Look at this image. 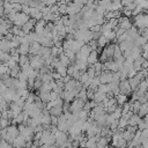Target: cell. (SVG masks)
I'll return each mask as SVG.
<instances>
[{
	"label": "cell",
	"mask_w": 148,
	"mask_h": 148,
	"mask_svg": "<svg viewBox=\"0 0 148 148\" xmlns=\"http://www.w3.org/2000/svg\"><path fill=\"white\" fill-rule=\"evenodd\" d=\"M30 18V16L28 15V14H25V13H23L22 10H20V12H16V14H15V17H14V21H13V24H15V25H18V27H22L28 20Z\"/></svg>",
	"instance_id": "1"
},
{
	"label": "cell",
	"mask_w": 148,
	"mask_h": 148,
	"mask_svg": "<svg viewBox=\"0 0 148 148\" xmlns=\"http://www.w3.org/2000/svg\"><path fill=\"white\" fill-rule=\"evenodd\" d=\"M83 105H84V101H82L81 98H77L75 101H73L71 104H69V112L72 113H77L79 111H81L83 109Z\"/></svg>",
	"instance_id": "2"
},
{
	"label": "cell",
	"mask_w": 148,
	"mask_h": 148,
	"mask_svg": "<svg viewBox=\"0 0 148 148\" xmlns=\"http://www.w3.org/2000/svg\"><path fill=\"white\" fill-rule=\"evenodd\" d=\"M36 22H37V20L36 18H32V17H30L23 25H22V31L24 32V34H29L30 31H32L34 30V28H35V24H36Z\"/></svg>",
	"instance_id": "3"
},
{
	"label": "cell",
	"mask_w": 148,
	"mask_h": 148,
	"mask_svg": "<svg viewBox=\"0 0 148 148\" xmlns=\"http://www.w3.org/2000/svg\"><path fill=\"white\" fill-rule=\"evenodd\" d=\"M98 53H97V50H91L90 51V53L88 54V57H87V61H88V65H94L95 62H97L98 61V56H97Z\"/></svg>",
	"instance_id": "4"
},
{
	"label": "cell",
	"mask_w": 148,
	"mask_h": 148,
	"mask_svg": "<svg viewBox=\"0 0 148 148\" xmlns=\"http://www.w3.org/2000/svg\"><path fill=\"white\" fill-rule=\"evenodd\" d=\"M96 40H97V46H98L101 50H102V49H103V47H104L106 44H109V43H110V42L108 40L106 36H105V35H103V34H101Z\"/></svg>",
	"instance_id": "5"
},
{
	"label": "cell",
	"mask_w": 148,
	"mask_h": 148,
	"mask_svg": "<svg viewBox=\"0 0 148 148\" xmlns=\"http://www.w3.org/2000/svg\"><path fill=\"white\" fill-rule=\"evenodd\" d=\"M12 145L15 146V147H22V146H25V140H24V138H23L21 134H18V135L13 140Z\"/></svg>",
	"instance_id": "6"
},
{
	"label": "cell",
	"mask_w": 148,
	"mask_h": 148,
	"mask_svg": "<svg viewBox=\"0 0 148 148\" xmlns=\"http://www.w3.org/2000/svg\"><path fill=\"white\" fill-rule=\"evenodd\" d=\"M49 112H50V114H52V116L59 117V116H61V114L64 113V110H62V106H52V108L49 109Z\"/></svg>",
	"instance_id": "7"
},
{
	"label": "cell",
	"mask_w": 148,
	"mask_h": 148,
	"mask_svg": "<svg viewBox=\"0 0 148 148\" xmlns=\"http://www.w3.org/2000/svg\"><path fill=\"white\" fill-rule=\"evenodd\" d=\"M2 36H3V35H2L1 32H0V39H2Z\"/></svg>",
	"instance_id": "8"
}]
</instances>
